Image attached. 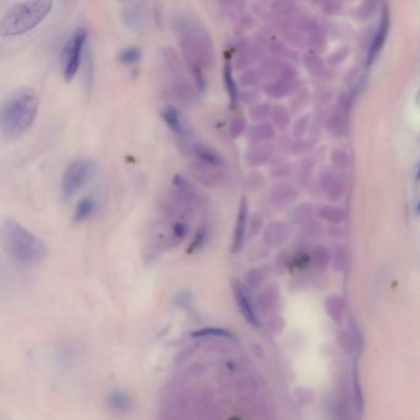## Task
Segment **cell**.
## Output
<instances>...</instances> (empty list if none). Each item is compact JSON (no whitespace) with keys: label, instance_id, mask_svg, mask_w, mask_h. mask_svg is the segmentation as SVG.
Instances as JSON below:
<instances>
[{"label":"cell","instance_id":"cell-16","mask_svg":"<svg viewBox=\"0 0 420 420\" xmlns=\"http://www.w3.org/2000/svg\"><path fill=\"white\" fill-rule=\"evenodd\" d=\"M122 19L130 28H137L142 23V10L139 4H127L122 9Z\"/></svg>","mask_w":420,"mask_h":420},{"label":"cell","instance_id":"cell-13","mask_svg":"<svg viewBox=\"0 0 420 420\" xmlns=\"http://www.w3.org/2000/svg\"><path fill=\"white\" fill-rule=\"evenodd\" d=\"M97 210V201L92 196H87L81 199L74 208L73 219L75 222H83L86 219H90Z\"/></svg>","mask_w":420,"mask_h":420},{"label":"cell","instance_id":"cell-5","mask_svg":"<svg viewBox=\"0 0 420 420\" xmlns=\"http://www.w3.org/2000/svg\"><path fill=\"white\" fill-rule=\"evenodd\" d=\"M88 31L84 28L75 29L64 43L62 51V73L67 81L74 79L81 70L87 52Z\"/></svg>","mask_w":420,"mask_h":420},{"label":"cell","instance_id":"cell-1","mask_svg":"<svg viewBox=\"0 0 420 420\" xmlns=\"http://www.w3.org/2000/svg\"><path fill=\"white\" fill-rule=\"evenodd\" d=\"M175 21L186 67L190 70L196 89L205 94L208 89L205 68L210 67L213 62L212 41L206 29L194 20L181 18Z\"/></svg>","mask_w":420,"mask_h":420},{"label":"cell","instance_id":"cell-12","mask_svg":"<svg viewBox=\"0 0 420 420\" xmlns=\"http://www.w3.org/2000/svg\"><path fill=\"white\" fill-rule=\"evenodd\" d=\"M223 83H225L226 92L230 97V109H234L238 104L239 90H238L234 75H233V67H232L230 57L226 58L225 64H223Z\"/></svg>","mask_w":420,"mask_h":420},{"label":"cell","instance_id":"cell-21","mask_svg":"<svg viewBox=\"0 0 420 420\" xmlns=\"http://www.w3.org/2000/svg\"><path fill=\"white\" fill-rule=\"evenodd\" d=\"M322 214L324 219L332 221V222H340L343 219V217H344V214H343V212L340 210L334 208H324Z\"/></svg>","mask_w":420,"mask_h":420},{"label":"cell","instance_id":"cell-4","mask_svg":"<svg viewBox=\"0 0 420 420\" xmlns=\"http://www.w3.org/2000/svg\"><path fill=\"white\" fill-rule=\"evenodd\" d=\"M52 1H20L1 14L0 35L19 36L29 32L46 18L52 9Z\"/></svg>","mask_w":420,"mask_h":420},{"label":"cell","instance_id":"cell-11","mask_svg":"<svg viewBox=\"0 0 420 420\" xmlns=\"http://www.w3.org/2000/svg\"><path fill=\"white\" fill-rule=\"evenodd\" d=\"M388 29H390V12L387 9H385L382 12V18H381L380 23H379L377 31L374 36L372 46H371V50L368 53V63H372L374 58L377 56V53L380 52L381 48L383 46L386 39H387Z\"/></svg>","mask_w":420,"mask_h":420},{"label":"cell","instance_id":"cell-8","mask_svg":"<svg viewBox=\"0 0 420 420\" xmlns=\"http://www.w3.org/2000/svg\"><path fill=\"white\" fill-rule=\"evenodd\" d=\"M248 217H249V208H248L247 199L243 196L238 213H237L236 225L233 230L232 238V252L238 253L243 248L248 230Z\"/></svg>","mask_w":420,"mask_h":420},{"label":"cell","instance_id":"cell-7","mask_svg":"<svg viewBox=\"0 0 420 420\" xmlns=\"http://www.w3.org/2000/svg\"><path fill=\"white\" fill-rule=\"evenodd\" d=\"M191 152L201 167L208 168L211 170H219L225 167V161L219 152L202 142H192Z\"/></svg>","mask_w":420,"mask_h":420},{"label":"cell","instance_id":"cell-6","mask_svg":"<svg viewBox=\"0 0 420 420\" xmlns=\"http://www.w3.org/2000/svg\"><path fill=\"white\" fill-rule=\"evenodd\" d=\"M95 173V164L90 159H77L72 161L62 175L61 191L62 195L68 199L74 196L87 185Z\"/></svg>","mask_w":420,"mask_h":420},{"label":"cell","instance_id":"cell-17","mask_svg":"<svg viewBox=\"0 0 420 420\" xmlns=\"http://www.w3.org/2000/svg\"><path fill=\"white\" fill-rule=\"evenodd\" d=\"M142 59V50L139 46H127L119 53V61L125 66H134Z\"/></svg>","mask_w":420,"mask_h":420},{"label":"cell","instance_id":"cell-22","mask_svg":"<svg viewBox=\"0 0 420 420\" xmlns=\"http://www.w3.org/2000/svg\"><path fill=\"white\" fill-rule=\"evenodd\" d=\"M243 130H244V122H243L242 119L237 117V119L233 120V123L230 125V132H232V136H233V137L239 136V134L243 132Z\"/></svg>","mask_w":420,"mask_h":420},{"label":"cell","instance_id":"cell-20","mask_svg":"<svg viewBox=\"0 0 420 420\" xmlns=\"http://www.w3.org/2000/svg\"><path fill=\"white\" fill-rule=\"evenodd\" d=\"M313 259H314V264H316L318 268H326V266L328 265L330 257H329L328 252H327L324 248H318V249L314 250Z\"/></svg>","mask_w":420,"mask_h":420},{"label":"cell","instance_id":"cell-9","mask_svg":"<svg viewBox=\"0 0 420 420\" xmlns=\"http://www.w3.org/2000/svg\"><path fill=\"white\" fill-rule=\"evenodd\" d=\"M161 119L169 127V130L179 137H185L188 134V127L183 119V115L175 106H172V105L166 106L161 111Z\"/></svg>","mask_w":420,"mask_h":420},{"label":"cell","instance_id":"cell-15","mask_svg":"<svg viewBox=\"0 0 420 420\" xmlns=\"http://www.w3.org/2000/svg\"><path fill=\"white\" fill-rule=\"evenodd\" d=\"M326 310L334 322L340 323L346 312V302L339 296H332L326 302Z\"/></svg>","mask_w":420,"mask_h":420},{"label":"cell","instance_id":"cell-10","mask_svg":"<svg viewBox=\"0 0 420 420\" xmlns=\"http://www.w3.org/2000/svg\"><path fill=\"white\" fill-rule=\"evenodd\" d=\"M234 294H236L238 305L242 310L243 314L247 318L248 322L252 323L255 327L259 326V318L257 316V311L254 310L252 299L249 296L247 288L243 286L242 283L236 282L234 283Z\"/></svg>","mask_w":420,"mask_h":420},{"label":"cell","instance_id":"cell-18","mask_svg":"<svg viewBox=\"0 0 420 420\" xmlns=\"http://www.w3.org/2000/svg\"><path fill=\"white\" fill-rule=\"evenodd\" d=\"M338 343H339L340 348L346 352H352L359 346L357 337L352 330H350V333L344 332V330L340 332L339 335H338Z\"/></svg>","mask_w":420,"mask_h":420},{"label":"cell","instance_id":"cell-24","mask_svg":"<svg viewBox=\"0 0 420 420\" xmlns=\"http://www.w3.org/2000/svg\"><path fill=\"white\" fill-rule=\"evenodd\" d=\"M418 211H419V212H420V202H419V205H418Z\"/></svg>","mask_w":420,"mask_h":420},{"label":"cell","instance_id":"cell-19","mask_svg":"<svg viewBox=\"0 0 420 420\" xmlns=\"http://www.w3.org/2000/svg\"><path fill=\"white\" fill-rule=\"evenodd\" d=\"M84 66H86V84H87V90H90L94 83V61H92V51L90 47L87 48V52L84 56Z\"/></svg>","mask_w":420,"mask_h":420},{"label":"cell","instance_id":"cell-23","mask_svg":"<svg viewBox=\"0 0 420 420\" xmlns=\"http://www.w3.org/2000/svg\"><path fill=\"white\" fill-rule=\"evenodd\" d=\"M417 179H418V180H420V163L419 167H418V172H417Z\"/></svg>","mask_w":420,"mask_h":420},{"label":"cell","instance_id":"cell-14","mask_svg":"<svg viewBox=\"0 0 420 420\" xmlns=\"http://www.w3.org/2000/svg\"><path fill=\"white\" fill-rule=\"evenodd\" d=\"M210 238H211V227L208 223H201V225L197 227L195 236H194L192 241H191L189 253L200 252L202 248H205V246L208 244Z\"/></svg>","mask_w":420,"mask_h":420},{"label":"cell","instance_id":"cell-3","mask_svg":"<svg viewBox=\"0 0 420 420\" xmlns=\"http://www.w3.org/2000/svg\"><path fill=\"white\" fill-rule=\"evenodd\" d=\"M1 239L8 254L21 264H39L46 259V243L10 217L1 219Z\"/></svg>","mask_w":420,"mask_h":420},{"label":"cell","instance_id":"cell-2","mask_svg":"<svg viewBox=\"0 0 420 420\" xmlns=\"http://www.w3.org/2000/svg\"><path fill=\"white\" fill-rule=\"evenodd\" d=\"M39 111L37 92L30 87L18 88L4 100L0 110V131L6 141L23 137L34 125Z\"/></svg>","mask_w":420,"mask_h":420}]
</instances>
